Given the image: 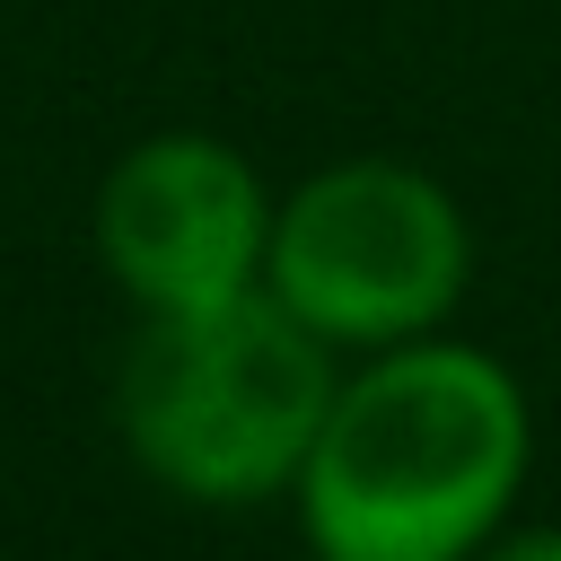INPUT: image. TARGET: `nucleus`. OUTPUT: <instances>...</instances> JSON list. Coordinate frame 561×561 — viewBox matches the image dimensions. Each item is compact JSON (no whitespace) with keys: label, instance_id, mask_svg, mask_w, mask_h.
Segmentation results:
<instances>
[{"label":"nucleus","instance_id":"obj_1","mask_svg":"<svg viewBox=\"0 0 561 561\" xmlns=\"http://www.w3.org/2000/svg\"><path fill=\"white\" fill-rule=\"evenodd\" d=\"M526 465L535 412L508 359L421 333L333 386L289 500L316 561H473L508 535Z\"/></svg>","mask_w":561,"mask_h":561},{"label":"nucleus","instance_id":"obj_2","mask_svg":"<svg viewBox=\"0 0 561 561\" xmlns=\"http://www.w3.org/2000/svg\"><path fill=\"white\" fill-rule=\"evenodd\" d=\"M333 386V342H316L272 289H245L219 307L140 316L114 377V421L158 491L193 508H254L298 491Z\"/></svg>","mask_w":561,"mask_h":561},{"label":"nucleus","instance_id":"obj_3","mask_svg":"<svg viewBox=\"0 0 561 561\" xmlns=\"http://www.w3.org/2000/svg\"><path fill=\"white\" fill-rule=\"evenodd\" d=\"M465 280L473 228L456 193L403 158H342L272 202L263 289L333 351H394L438 333Z\"/></svg>","mask_w":561,"mask_h":561},{"label":"nucleus","instance_id":"obj_4","mask_svg":"<svg viewBox=\"0 0 561 561\" xmlns=\"http://www.w3.org/2000/svg\"><path fill=\"white\" fill-rule=\"evenodd\" d=\"M272 184L219 131H149L96 184V263L140 316H184L263 289Z\"/></svg>","mask_w":561,"mask_h":561},{"label":"nucleus","instance_id":"obj_5","mask_svg":"<svg viewBox=\"0 0 561 561\" xmlns=\"http://www.w3.org/2000/svg\"><path fill=\"white\" fill-rule=\"evenodd\" d=\"M473 561H561V526H508V535H491Z\"/></svg>","mask_w":561,"mask_h":561},{"label":"nucleus","instance_id":"obj_6","mask_svg":"<svg viewBox=\"0 0 561 561\" xmlns=\"http://www.w3.org/2000/svg\"><path fill=\"white\" fill-rule=\"evenodd\" d=\"M307 561H316V552H307Z\"/></svg>","mask_w":561,"mask_h":561},{"label":"nucleus","instance_id":"obj_7","mask_svg":"<svg viewBox=\"0 0 561 561\" xmlns=\"http://www.w3.org/2000/svg\"><path fill=\"white\" fill-rule=\"evenodd\" d=\"M0 561H9V552H0Z\"/></svg>","mask_w":561,"mask_h":561}]
</instances>
